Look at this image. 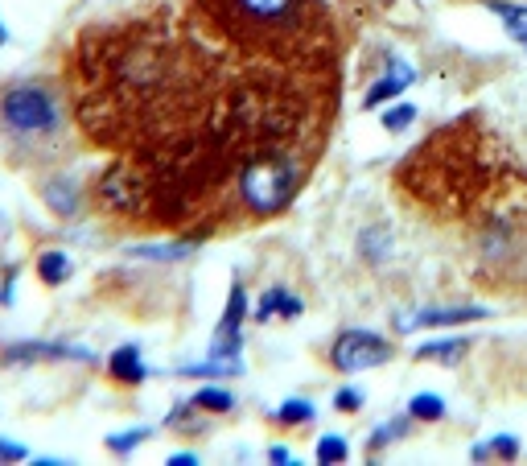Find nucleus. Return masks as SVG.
<instances>
[{
    "label": "nucleus",
    "instance_id": "nucleus-6",
    "mask_svg": "<svg viewBox=\"0 0 527 466\" xmlns=\"http://www.w3.org/2000/svg\"><path fill=\"white\" fill-rule=\"evenodd\" d=\"M42 198H46V207H50L58 219H66V215L79 211V186H75V178H66V174L50 178V182L42 186Z\"/></svg>",
    "mask_w": 527,
    "mask_h": 466
},
{
    "label": "nucleus",
    "instance_id": "nucleus-16",
    "mask_svg": "<svg viewBox=\"0 0 527 466\" xmlns=\"http://www.w3.org/2000/svg\"><path fill=\"white\" fill-rule=\"evenodd\" d=\"M149 438H153V429H132V434L108 438V450H112V454H128V450H136L140 442H149Z\"/></svg>",
    "mask_w": 527,
    "mask_h": 466
},
{
    "label": "nucleus",
    "instance_id": "nucleus-20",
    "mask_svg": "<svg viewBox=\"0 0 527 466\" xmlns=\"http://www.w3.org/2000/svg\"><path fill=\"white\" fill-rule=\"evenodd\" d=\"M412 120H416V108H408V104H404V108H396V112L383 116V128H388V132H400V128H404V124H412Z\"/></svg>",
    "mask_w": 527,
    "mask_h": 466
},
{
    "label": "nucleus",
    "instance_id": "nucleus-10",
    "mask_svg": "<svg viewBox=\"0 0 527 466\" xmlns=\"http://www.w3.org/2000/svg\"><path fill=\"white\" fill-rule=\"evenodd\" d=\"M70 273H75V264H70V256H66V252L50 248V252H42V256H38V277H42V285L58 289V285H66V281H70Z\"/></svg>",
    "mask_w": 527,
    "mask_h": 466
},
{
    "label": "nucleus",
    "instance_id": "nucleus-23",
    "mask_svg": "<svg viewBox=\"0 0 527 466\" xmlns=\"http://www.w3.org/2000/svg\"><path fill=\"white\" fill-rule=\"evenodd\" d=\"M194 462H198V454H190V450H182V454L169 458V466H194Z\"/></svg>",
    "mask_w": 527,
    "mask_h": 466
},
{
    "label": "nucleus",
    "instance_id": "nucleus-5",
    "mask_svg": "<svg viewBox=\"0 0 527 466\" xmlns=\"http://www.w3.org/2000/svg\"><path fill=\"white\" fill-rule=\"evenodd\" d=\"M412 83V66H404V62H392L388 66V75H383L379 83H371V91L363 95V108L371 112V108H379L383 104V99H396L404 87Z\"/></svg>",
    "mask_w": 527,
    "mask_h": 466
},
{
    "label": "nucleus",
    "instance_id": "nucleus-1",
    "mask_svg": "<svg viewBox=\"0 0 527 466\" xmlns=\"http://www.w3.org/2000/svg\"><path fill=\"white\" fill-rule=\"evenodd\" d=\"M202 42L248 66H334L338 29L326 0H190Z\"/></svg>",
    "mask_w": 527,
    "mask_h": 466
},
{
    "label": "nucleus",
    "instance_id": "nucleus-19",
    "mask_svg": "<svg viewBox=\"0 0 527 466\" xmlns=\"http://www.w3.org/2000/svg\"><path fill=\"white\" fill-rule=\"evenodd\" d=\"M400 434H404V421H383V429L371 438V450H383V446H388L392 438H400Z\"/></svg>",
    "mask_w": 527,
    "mask_h": 466
},
{
    "label": "nucleus",
    "instance_id": "nucleus-14",
    "mask_svg": "<svg viewBox=\"0 0 527 466\" xmlns=\"http://www.w3.org/2000/svg\"><path fill=\"white\" fill-rule=\"evenodd\" d=\"M466 355V343H425L416 351V359H437V363H453Z\"/></svg>",
    "mask_w": 527,
    "mask_h": 466
},
{
    "label": "nucleus",
    "instance_id": "nucleus-12",
    "mask_svg": "<svg viewBox=\"0 0 527 466\" xmlns=\"http://www.w3.org/2000/svg\"><path fill=\"white\" fill-rule=\"evenodd\" d=\"M309 421H313V405L309 401H297V396L272 413V425H285V429H297V425H309Z\"/></svg>",
    "mask_w": 527,
    "mask_h": 466
},
{
    "label": "nucleus",
    "instance_id": "nucleus-15",
    "mask_svg": "<svg viewBox=\"0 0 527 466\" xmlns=\"http://www.w3.org/2000/svg\"><path fill=\"white\" fill-rule=\"evenodd\" d=\"M486 454H499L503 462H511V458H519V442L515 438H495L490 446H478L474 450V462H486Z\"/></svg>",
    "mask_w": 527,
    "mask_h": 466
},
{
    "label": "nucleus",
    "instance_id": "nucleus-2",
    "mask_svg": "<svg viewBox=\"0 0 527 466\" xmlns=\"http://www.w3.org/2000/svg\"><path fill=\"white\" fill-rule=\"evenodd\" d=\"M0 128H5L13 149L50 153L62 141L66 116H62V104H58V95L50 87L13 83V87L0 91Z\"/></svg>",
    "mask_w": 527,
    "mask_h": 466
},
{
    "label": "nucleus",
    "instance_id": "nucleus-8",
    "mask_svg": "<svg viewBox=\"0 0 527 466\" xmlns=\"http://www.w3.org/2000/svg\"><path fill=\"white\" fill-rule=\"evenodd\" d=\"M474 318H486V310H420V314H408L400 318V330H425V326H453V322H474Z\"/></svg>",
    "mask_w": 527,
    "mask_h": 466
},
{
    "label": "nucleus",
    "instance_id": "nucleus-21",
    "mask_svg": "<svg viewBox=\"0 0 527 466\" xmlns=\"http://www.w3.org/2000/svg\"><path fill=\"white\" fill-rule=\"evenodd\" d=\"M25 458H29V450H25V446L0 438V462H25Z\"/></svg>",
    "mask_w": 527,
    "mask_h": 466
},
{
    "label": "nucleus",
    "instance_id": "nucleus-18",
    "mask_svg": "<svg viewBox=\"0 0 527 466\" xmlns=\"http://www.w3.org/2000/svg\"><path fill=\"white\" fill-rule=\"evenodd\" d=\"M363 401H367V396H363L359 388H342V392L334 396V409H338V413H359Z\"/></svg>",
    "mask_w": 527,
    "mask_h": 466
},
{
    "label": "nucleus",
    "instance_id": "nucleus-11",
    "mask_svg": "<svg viewBox=\"0 0 527 466\" xmlns=\"http://www.w3.org/2000/svg\"><path fill=\"white\" fill-rule=\"evenodd\" d=\"M190 409H202V413H231L235 409V392L227 388H198Z\"/></svg>",
    "mask_w": 527,
    "mask_h": 466
},
{
    "label": "nucleus",
    "instance_id": "nucleus-24",
    "mask_svg": "<svg viewBox=\"0 0 527 466\" xmlns=\"http://www.w3.org/2000/svg\"><path fill=\"white\" fill-rule=\"evenodd\" d=\"M9 42V29H5V21H0V46H5Z\"/></svg>",
    "mask_w": 527,
    "mask_h": 466
},
{
    "label": "nucleus",
    "instance_id": "nucleus-22",
    "mask_svg": "<svg viewBox=\"0 0 527 466\" xmlns=\"http://www.w3.org/2000/svg\"><path fill=\"white\" fill-rule=\"evenodd\" d=\"M268 462H276V466H289V462H293V454H289L285 446H272V450H268Z\"/></svg>",
    "mask_w": 527,
    "mask_h": 466
},
{
    "label": "nucleus",
    "instance_id": "nucleus-9",
    "mask_svg": "<svg viewBox=\"0 0 527 466\" xmlns=\"http://www.w3.org/2000/svg\"><path fill=\"white\" fill-rule=\"evenodd\" d=\"M301 314V297H293L289 289H268L256 306V318L260 322H272V318H297Z\"/></svg>",
    "mask_w": 527,
    "mask_h": 466
},
{
    "label": "nucleus",
    "instance_id": "nucleus-13",
    "mask_svg": "<svg viewBox=\"0 0 527 466\" xmlns=\"http://www.w3.org/2000/svg\"><path fill=\"white\" fill-rule=\"evenodd\" d=\"M408 417H412V421H441V417H445L441 396H433V392H420V396H412Z\"/></svg>",
    "mask_w": 527,
    "mask_h": 466
},
{
    "label": "nucleus",
    "instance_id": "nucleus-17",
    "mask_svg": "<svg viewBox=\"0 0 527 466\" xmlns=\"http://www.w3.org/2000/svg\"><path fill=\"white\" fill-rule=\"evenodd\" d=\"M318 462H346V442L342 438H322L318 442Z\"/></svg>",
    "mask_w": 527,
    "mask_h": 466
},
{
    "label": "nucleus",
    "instance_id": "nucleus-7",
    "mask_svg": "<svg viewBox=\"0 0 527 466\" xmlns=\"http://www.w3.org/2000/svg\"><path fill=\"white\" fill-rule=\"evenodd\" d=\"M70 355H83L87 351H75V347H62V343H17V347H5L0 359L5 363H33V359H70Z\"/></svg>",
    "mask_w": 527,
    "mask_h": 466
},
{
    "label": "nucleus",
    "instance_id": "nucleus-4",
    "mask_svg": "<svg viewBox=\"0 0 527 466\" xmlns=\"http://www.w3.org/2000/svg\"><path fill=\"white\" fill-rule=\"evenodd\" d=\"M108 376L124 388H136V384H145L149 368H145V359H140V347H120L112 359H108Z\"/></svg>",
    "mask_w": 527,
    "mask_h": 466
},
{
    "label": "nucleus",
    "instance_id": "nucleus-3",
    "mask_svg": "<svg viewBox=\"0 0 527 466\" xmlns=\"http://www.w3.org/2000/svg\"><path fill=\"white\" fill-rule=\"evenodd\" d=\"M392 359V343L371 335V330H342L330 347V363L338 372H363V368H379V363Z\"/></svg>",
    "mask_w": 527,
    "mask_h": 466
}]
</instances>
